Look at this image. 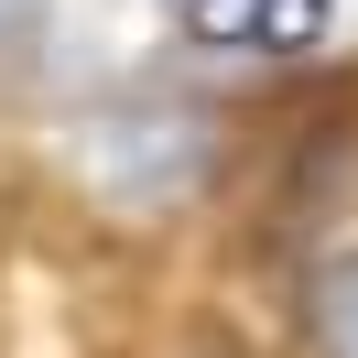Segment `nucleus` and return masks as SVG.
Masks as SVG:
<instances>
[{"label": "nucleus", "mask_w": 358, "mask_h": 358, "mask_svg": "<svg viewBox=\"0 0 358 358\" xmlns=\"http://www.w3.org/2000/svg\"><path fill=\"white\" fill-rule=\"evenodd\" d=\"M76 163H87V185L120 196V206H185V196H206V174H217V120L174 109V98H120V109L87 120Z\"/></svg>", "instance_id": "obj_1"}, {"label": "nucleus", "mask_w": 358, "mask_h": 358, "mask_svg": "<svg viewBox=\"0 0 358 358\" xmlns=\"http://www.w3.org/2000/svg\"><path fill=\"white\" fill-rule=\"evenodd\" d=\"M55 0H0V55H33V33H44Z\"/></svg>", "instance_id": "obj_3"}, {"label": "nucleus", "mask_w": 358, "mask_h": 358, "mask_svg": "<svg viewBox=\"0 0 358 358\" xmlns=\"http://www.w3.org/2000/svg\"><path fill=\"white\" fill-rule=\"evenodd\" d=\"M336 0H174V22L217 55H304Z\"/></svg>", "instance_id": "obj_2"}]
</instances>
